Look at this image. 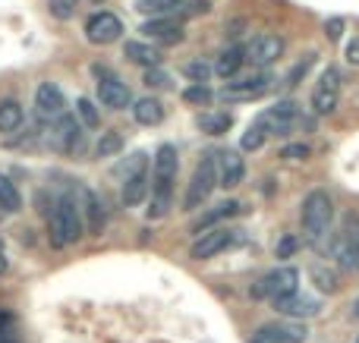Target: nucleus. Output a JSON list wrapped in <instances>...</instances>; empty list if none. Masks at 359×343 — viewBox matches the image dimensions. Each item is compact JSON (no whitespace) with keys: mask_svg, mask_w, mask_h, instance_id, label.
Returning <instances> with one entry per match:
<instances>
[{"mask_svg":"<svg viewBox=\"0 0 359 343\" xmlns=\"http://www.w3.org/2000/svg\"><path fill=\"white\" fill-rule=\"evenodd\" d=\"M123 57L142 69H155V66H161V60H164L161 48H155V44H149V41H126Z\"/></svg>","mask_w":359,"mask_h":343,"instance_id":"20","label":"nucleus"},{"mask_svg":"<svg viewBox=\"0 0 359 343\" xmlns=\"http://www.w3.org/2000/svg\"><path fill=\"white\" fill-rule=\"evenodd\" d=\"M274 312H280V315H287V318H312V315H318L322 312V302L316 300V296H306V293H290V296H284V300H278L274 302Z\"/></svg>","mask_w":359,"mask_h":343,"instance_id":"15","label":"nucleus"},{"mask_svg":"<svg viewBox=\"0 0 359 343\" xmlns=\"http://www.w3.org/2000/svg\"><path fill=\"white\" fill-rule=\"evenodd\" d=\"M183 101H186V104H208V101H211V88L208 85H189L183 92Z\"/></svg>","mask_w":359,"mask_h":343,"instance_id":"38","label":"nucleus"},{"mask_svg":"<svg viewBox=\"0 0 359 343\" xmlns=\"http://www.w3.org/2000/svg\"><path fill=\"white\" fill-rule=\"evenodd\" d=\"M136 13H145L149 19L180 16L183 13V0H136Z\"/></svg>","mask_w":359,"mask_h":343,"instance_id":"25","label":"nucleus"},{"mask_svg":"<svg viewBox=\"0 0 359 343\" xmlns=\"http://www.w3.org/2000/svg\"><path fill=\"white\" fill-rule=\"evenodd\" d=\"M243 176H246V161L240 158V151H224V155H217V186L233 189L243 183Z\"/></svg>","mask_w":359,"mask_h":343,"instance_id":"19","label":"nucleus"},{"mask_svg":"<svg viewBox=\"0 0 359 343\" xmlns=\"http://www.w3.org/2000/svg\"><path fill=\"white\" fill-rule=\"evenodd\" d=\"M331 252H334L337 265L344 271H359V214H347L341 233L334 237Z\"/></svg>","mask_w":359,"mask_h":343,"instance_id":"5","label":"nucleus"},{"mask_svg":"<svg viewBox=\"0 0 359 343\" xmlns=\"http://www.w3.org/2000/svg\"><path fill=\"white\" fill-rule=\"evenodd\" d=\"M149 192H151L149 174H136V176H126L123 180V192H120V199H123V205L139 208L145 199H149Z\"/></svg>","mask_w":359,"mask_h":343,"instance_id":"23","label":"nucleus"},{"mask_svg":"<svg viewBox=\"0 0 359 343\" xmlns=\"http://www.w3.org/2000/svg\"><path fill=\"white\" fill-rule=\"evenodd\" d=\"M19 208H22V195H19L16 183L10 180V176L0 174V211L6 214H16Z\"/></svg>","mask_w":359,"mask_h":343,"instance_id":"30","label":"nucleus"},{"mask_svg":"<svg viewBox=\"0 0 359 343\" xmlns=\"http://www.w3.org/2000/svg\"><path fill=\"white\" fill-rule=\"evenodd\" d=\"M297 290H299V271L293 268V265H280V268L268 271V274L262 277L259 284H255L252 296H255V300L278 302V300H284V296L297 293Z\"/></svg>","mask_w":359,"mask_h":343,"instance_id":"4","label":"nucleus"},{"mask_svg":"<svg viewBox=\"0 0 359 343\" xmlns=\"http://www.w3.org/2000/svg\"><path fill=\"white\" fill-rule=\"evenodd\" d=\"M35 107H38V113H41V117L57 120L63 113V107H67L63 88L57 85V82H41V85L35 88Z\"/></svg>","mask_w":359,"mask_h":343,"instance_id":"17","label":"nucleus"},{"mask_svg":"<svg viewBox=\"0 0 359 343\" xmlns=\"http://www.w3.org/2000/svg\"><path fill=\"white\" fill-rule=\"evenodd\" d=\"M120 148H123V136H120L117 130H111V132H104V136L98 139V145H95V155H98V158H114Z\"/></svg>","mask_w":359,"mask_h":343,"instance_id":"32","label":"nucleus"},{"mask_svg":"<svg viewBox=\"0 0 359 343\" xmlns=\"http://www.w3.org/2000/svg\"><path fill=\"white\" fill-rule=\"evenodd\" d=\"M309 277H312V284H316L318 293H325V296L337 293V274L331 268H325V265H312Z\"/></svg>","mask_w":359,"mask_h":343,"instance_id":"31","label":"nucleus"},{"mask_svg":"<svg viewBox=\"0 0 359 343\" xmlns=\"http://www.w3.org/2000/svg\"><path fill=\"white\" fill-rule=\"evenodd\" d=\"M312 151H309V145H303V142H293V145H284L280 148V158L284 161H306Z\"/></svg>","mask_w":359,"mask_h":343,"instance_id":"39","label":"nucleus"},{"mask_svg":"<svg viewBox=\"0 0 359 343\" xmlns=\"http://www.w3.org/2000/svg\"><path fill=\"white\" fill-rule=\"evenodd\" d=\"M6 268H10V262H6V255L0 252V274H6Z\"/></svg>","mask_w":359,"mask_h":343,"instance_id":"45","label":"nucleus"},{"mask_svg":"<svg viewBox=\"0 0 359 343\" xmlns=\"http://www.w3.org/2000/svg\"><path fill=\"white\" fill-rule=\"evenodd\" d=\"M145 35V41L149 44H164V48H174L186 38L183 31V22H180L177 16H161V19H145L142 29H139Z\"/></svg>","mask_w":359,"mask_h":343,"instance_id":"10","label":"nucleus"},{"mask_svg":"<svg viewBox=\"0 0 359 343\" xmlns=\"http://www.w3.org/2000/svg\"><path fill=\"white\" fill-rule=\"evenodd\" d=\"M48 6L54 19H69L76 13V0H48Z\"/></svg>","mask_w":359,"mask_h":343,"instance_id":"40","label":"nucleus"},{"mask_svg":"<svg viewBox=\"0 0 359 343\" xmlns=\"http://www.w3.org/2000/svg\"><path fill=\"white\" fill-rule=\"evenodd\" d=\"M240 202H233V199H227V202H221V205L215 208L211 214H205L202 220L196 224V233H205V230H211V227L217 224V220H224V218H233V214H240Z\"/></svg>","mask_w":359,"mask_h":343,"instance_id":"28","label":"nucleus"},{"mask_svg":"<svg viewBox=\"0 0 359 343\" xmlns=\"http://www.w3.org/2000/svg\"><path fill=\"white\" fill-rule=\"evenodd\" d=\"M306 328L297 321H278V325H265L252 334L249 343H303Z\"/></svg>","mask_w":359,"mask_h":343,"instance_id":"14","label":"nucleus"},{"mask_svg":"<svg viewBox=\"0 0 359 343\" xmlns=\"http://www.w3.org/2000/svg\"><path fill=\"white\" fill-rule=\"evenodd\" d=\"M356 343H359V337H356Z\"/></svg>","mask_w":359,"mask_h":343,"instance_id":"47","label":"nucleus"},{"mask_svg":"<svg viewBox=\"0 0 359 343\" xmlns=\"http://www.w3.org/2000/svg\"><path fill=\"white\" fill-rule=\"evenodd\" d=\"M186 79L196 82V85H205V82L211 79V66H205V63H186Z\"/></svg>","mask_w":359,"mask_h":343,"instance_id":"37","label":"nucleus"},{"mask_svg":"<svg viewBox=\"0 0 359 343\" xmlns=\"http://www.w3.org/2000/svg\"><path fill=\"white\" fill-rule=\"evenodd\" d=\"M299 252V239L293 237V233H284V237L278 239V249H274V255L278 258H293Z\"/></svg>","mask_w":359,"mask_h":343,"instance_id":"36","label":"nucleus"},{"mask_svg":"<svg viewBox=\"0 0 359 343\" xmlns=\"http://www.w3.org/2000/svg\"><path fill=\"white\" fill-rule=\"evenodd\" d=\"M123 35V19L120 16H114V13H107V10H101V13H95V16H88L86 19V38L92 44H114L117 38Z\"/></svg>","mask_w":359,"mask_h":343,"instance_id":"12","label":"nucleus"},{"mask_svg":"<svg viewBox=\"0 0 359 343\" xmlns=\"http://www.w3.org/2000/svg\"><path fill=\"white\" fill-rule=\"evenodd\" d=\"M133 120H136L139 126H155L164 120V104L158 98H139L136 104H133Z\"/></svg>","mask_w":359,"mask_h":343,"instance_id":"24","label":"nucleus"},{"mask_svg":"<svg viewBox=\"0 0 359 343\" xmlns=\"http://www.w3.org/2000/svg\"><path fill=\"white\" fill-rule=\"evenodd\" d=\"M331 220H334V202L325 189H312L303 199V211H299V224L309 239H322L328 233Z\"/></svg>","mask_w":359,"mask_h":343,"instance_id":"2","label":"nucleus"},{"mask_svg":"<svg viewBox=\"0 0 359 343\" xmlns=\"http://www.w3.org/2000/svg\"><path fill=\"white\" fill-rule=\"evenodd\" d=\"M325 35H328L331 41H337V38L344 35V19H328V22H325Z\"/></svg>","mask_w":359,"mask_h":343,"instance_id":"43","label":"nucleus"},{"mask_svg":"<svg viewBox=\"0 0 359 343\" xmlns=\"http://www.w3.org/2000/svg\"><path fill=\"white\" fill-rule=\"evenodd\" d=\"M347 63L350 66H359V38H353V41L347 44Z\"/></svg>","mask_w":359,"mask_h":343,"instance_id":"44","label":"nucleus"},{"mask_svg":"<svg viewBox=\"0 0 359 343\" xmlns=\"http://www.w3.org/2000/svg\"><path fill=\"white\" fill-rule=\"evenodd\" d=\"M337 101H341V69L328 66L312 88V111L316 117H331L337 111Z\"/></svg>","mask_w":359,"mask_h":343,"instance_id":"6","label":"nucleus"},{"mask_svg":"<svg viewBox=\"0 0 359 343\" xmlns=\"http://www.w3.org/2000/svg\"><path fill=\"white\" fill-rule=\"evenodd\" d=\"M50 142H54L57 151L73 155V151L79 148V142H82V130H79V123H76V117L60 113V117H57V123H54V130H50Z\"/></svg>","mask_w":359,"mask_h":343,"instance_id":"16","label":"nucleus"},{"mask_svg":"<svg viewBox=\"0 0 359 343\" xmlns=\"http://www.w3.org/2000/svg\"><path fill=\"white\" fill-rule=\"evenodd\" d=\"M208 0H183V13L180 16H205L208 13Z\"/></svg>","mask_w":359,"mask_h":343,"instance_id":"41","label":"nucleus"},{"mask_svg":"<svg viewBox=\"0 0 359 343\" xmlns=\"http://www.w3.org/2000/svg\"><path fill=\"white\" fill-rule=\"evenodd\" d=\"M236 239H240V233L236 230H227V227H211V230L198 233V239L192 243L189 255L196 258V262H208V258L221 255L224 249H230Z\"/></svg>","mask_w":359,"mask_h":343,"instance_id":"8","label":"nucleus"},{"mask_svg":"<svg viewBox=\"0 0 359 343\" xmlns=\"http://www.w3.org/2000/svg\"><path fill=\"white\" fill-rule=\"evenodd\" d=\"M297 120H299V107L293 104V101H278V104L268 107V111L255 120V126H259L265 136H287Z\"/></svg>","mask_w":359,"mask_h":343,"instance_id":"9","label":"nucleus"},{"mask_svg":"<svg viewBox=\"0 0 359 343\" xmlns=\"http://www.w3.org/2000/svg\"><path fill=\"white\" fill-rule=\"evenodd\" d=\"M25 120V111L16 98H4L0 101V132H16Z\"/></svg>","mask_w":359,"mask_h":343,"instance_id":"27","label":"nucleus"},{"mask_svg":"<svg viewBox=\"0 0 359 343\" xmlns=\"http://www.w3.org/2000/svg\"><path fill=\"white\" fill-rule=\"evenodd\" d=\"M274 79L268 73H252V76H243V79L230 82L224 88V98L227 101H249V98H262L265 92H271Z\"/></svg>","mask_w":359,"mask_h":343,"instance_id":"13","label":"nucleus"},{"mask_svg":"<svg viewBox=\"0 0 359 343\" xmlns=\"http://www.w3.org/2000/svg\"><path fill=\"white\" fill-rule=\"evenodd\" d=\"M230 126H233V120H230V113H224V111H211V113H202V117H198V130L208 132V136H224Z\"/></svg>","mask_w":359,"mask_h":343,"instance_id":"29","label":"nucleus"},{"mask_svg":"<svg viewBox=\"0 0 359 343\" xmlns=\"http://www.w3.org/2000/svg\"><path fill=\"white\" fill-rule=\"evenodd\" d=\"M149 195H151L149 199V218L161 220L164 214L170 211V195H174V186H168V183H155Z\"/></svg>","mask_w":359,"mask_h":343,"instance_id":"26","label":"nucleus"},{"mask_svg":"<svg viewBox=\"0 0 359 343\" xmlns=\"http://www.w3.org/2000/svg\"><path fill=\"white\" fill-rule=\"evenodd\" d=\"M215 186H217V161H215V155H202V158H198V164H196V174H192L189 186H186L183 208H186V211L202 208L205 202L211 199Z\"/></svg>","mask_w":359,"mask_h":343,"instance_id":"3","label":"nucleus"},{"mask_svg":"<svg viewBox=\"0 0 359 343\" xmlns=\"http://www.w3.org/2000/svg\"><path fill=\"white\" fill-rule=\"evenodd\" d=\"M101 79H98V101L104 107H111V111H120V107H126L133 101V94H130V88H126V82H120L117 76H104V73H98Z\"/></svg>","mask_w":359,"mask_h":343,"instance_id":"18","label":"nucleus"},{"mask_svg":"<svg viewBox=\"0 0 359 343\" xmlns=\"http://www.w3.org/2000/svg\"><path fill=\"white\" fill-rule=\"evenodd\" d=\"M76 113H79L82 126H88V130H95V126L101 123L98 111H95V104H92V101H88V98H79V101H76Z\"/></svg>","mask_w":359,"mask_h":343,"instance_id":"34","label":"nucleus"},{"mask_svg":"<svg viewBox=\"0 0 359 343\" xmlns=\"http://www.w3.org/2000/svg\"><path fill=\"white\" fill-rule=\"evenodd\" d=\"M76 195H79V218H82V227L88 230V237H101L107 227V208L101 202L98 192H92L88 186H76Z\"/></svg>","mask_w":359,"mask_h":343,"instance_id":"7","label":"nucleus"},{"mask_svg":"<svg viewBox=\"0 0 359 343\" xmlns=\"http://www.w3.org/2000/svg\"><path fill=\"white\" fill-rule=\"evenodd\" d=\"M145 85H151V88H164L168 92L174 82H170V73L168 69H161V66H155V69H145Z\"/></svg>","mask_w":359,"mask_h":343,"instance_id":"35","label":"nucleus"},{"mask_svg":"<svg viewBox=\"0 0 359 343\" xmlns=\"http://www.w3.org/2000/svg\"><path fill=\"white\" fill-rule=\"evenodd\" d=\"M309 63H312V54H306L303 60H299L297 66L287 73V85H299V79H303V73H306V66H309Z\"/></svg>","mask_w":359,"mask_h":343,"instance_id":"42","label":"nucleus"},{"mask_svg":"<svg viewBox=\"0 0 359 343\" xmlns=\"http://www.w3.org/2000/svg\"><path fill=\"white\" fill-rule=\"evenodd\" d=\"M353 312H356V318H359V296H356V302H353Z\"/></svg>","mask_w":359,"mask_h":343,"instance_id":"46","label":"nucleus"},{"mask_svg":"<svg viewBox=\"0 0 359 343\" xmlns=\"http://www.w3.org/2000/svg\"><path fill=\"white\" fill-rule=\"evenodd\" d=\"M243 50H246L249 63H255V66H271V63H278L280 57H284V38L274 35V31H262V35H255Z\"/></svg>","mask_w":359,"mask_h":343,"instance_id":"11","label":"nucleus"},{"mask_svg":"<svg viewBox=\"0 0 359 343\" xmlns=\"http://www.w3.org/2000/svg\"><path fill=\"white\" fill-rule=\"evenodd\" d=\"M86 237V227H82L79 208H76L73 195H63L50 205L48 211V239L54 249H63V246H73Z\"/></svg>","mask_w":359,"mask_h":343,"instance_id":"1","label":"nucleus"},{"mask_svg":"<svg viewBox=\"0 0 359 343\" xmlns=\"http://www.w3.org/2000/svg\"><path fill=\"white\" fill-rule=\"evenodd\" d=\"M177 170H180L177 148H174V145H161V148H158V155H155V164H151L155 183H168V186H174Z\"/></svg>","mask_w":359,"mask_h":343,"instance_id":"21","label":"nucleus"},{"mask_svg":"<svg viewBox=\"0 0 359 343\" xmlns=\"http://www.w3.org/2000/svg\"><path fill=\"white\" fill-rule=\"evenodd\" d=\"M243 63H246V50H243V48H224L221 54L215 57L211 73H217L221 79H233V76L243 69Z\"/></svg>","mask_w":359,"mask_h":343,"instance_id":"22","label":"nucleus"},{"mask_svg":"<svg viewBox=\"0 0 359 343\" xmlns=\"http://www.w3.org/2000/svg\"><path fill=\"white\" fill-rule=\"evenodd\" d=\"M265 132H262L259 130V126H249V130L246 132H243V136H240V151H259L262 148V145H265Z\"/></svg>","mask_w":359,"mask_h":343,"instance_id":"33","label":"nucleus"}]
</instances>
